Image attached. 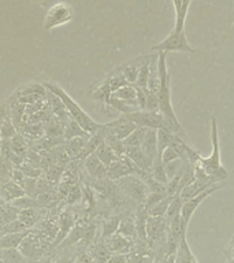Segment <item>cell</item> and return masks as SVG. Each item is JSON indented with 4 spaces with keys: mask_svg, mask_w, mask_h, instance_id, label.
<instances>
[{
    "mask_svg": "<svg viewBox=\"0 0 234 263\" xmlns=\"http://www.w3.org/2000/svg\"><path fill=\"white\" fill-rule=\"evenodd\" d=\"M141 148L149 159L155 160L158 158L159 148H158V130L156 129H148Z\"/></svg>",
    "mask_w": 234,
    "mask_h": 263,
    "instance_id": "cell-22",
    "label": "cell"
},
{
    "mask_svg": "<svg viewBox=\"0 0 234 263\" xmlns=\"http://www.w3.org/2000/svg\"><path fill=\"white\" fill-rule=\"evenodd\" d=\"M211 141H212V152L208 158L200 156L201 167L211 178L221 182L229 177V170L221 162V145H219V132H218L217 118H211Z\"/></svg>",
    "mask_w": 234,
    "mask_h": 263,
    "instance_id": "cell-3",
    "label": "cell"
},
{
    "mask_svg": "<svg viewBox=\"0 0 234 263\" xmlns=\"http://www.w3.org/2000/svg\"><path fill=\"white\" fill-rule=\"evenodd\" d=\"M126 155L129 156L133 162H134L135 166H137L141 172H145V173L152 172V164H153V160L148 158L147 154L143 151V148L141 147H129L127 148Z\"/></svg>",
    "mask_w": 234,
    "mask_h": 263,
    "instance_id": "cell-13",
    "label": "cell"
},
{
    "mask_svg": "<svg viewBox=\"0 0 234 263\" xmlns=\"http://www.w3.org/2000/svg\"><path fill=\"white\" fill-rule=\"evenodd\" d=\"M82 196H84V192H82V186L80 185H73V188L70 189L69 195L65 199V204L67 205H74L77 204L78 201L82 200Z\"/></svg>",
    "mask_w": 234,
    "mask_h": 263,
    "instance_id": "cell-37",
    "label": "cell"
},
{
    "mask_svg": "<svg viewBox=\"0 0 234 263\" xmlns=\"http://www.w3.org/2000/svg\"><path fill=\"white\" fill-rule=\"evenodd\" d=\"M116 184L122 196L133 201L135 205H143L149 196V189L147 184L139 176L131 174V176L123 177L122 180L116 181Z\"/></svg>",
    "mask_w": 234,
    "mask_h": 263,
    "instance_id": "cell-4",
    "label": "cell"
},
{
    "mask_svg": "<svg viewBox=\"0 0 234 263\" xmlns=\"http://www.w3.org/2000/svg\"><path fill=\"white\" fill-rule=\"evenodd\" d=\"M112 96H115V98L119 99V100H122V102L127 103L129 106L134 107V108L140 110L139 98H137V89H135L134 85L129 84V85L122 86V88L116 90Z\"/></svg>",
    "mask_w": 234,
    "mask_h": 263,
    "instance_id": "cell-23",
    "label": "cell"
},
{
    "mask_svg": "<svg viewBox=\"0 0 234 263\" xmlns=\"http://www.w3.org/2000/svg\"><path fill=\"white\" fill-rule=\"evenodd\" d=\"M118 234L133 240L134 242L140 241L139 234H137V228H135V215L130 214H123L122 219H121V225H119Z\"/></svg>",
    "mask_w": 234,
    "mask_h": 263,
    "instance_id": "cell-17",
    "label": "cell"
},
{
    "mask_svg": "<svg viewBox=\"0 0 234 263\" xmlns=\"http://www.w3.org/2000/svg\"><path fill=\"white\" fill-rule=\"evenodd\" d=\"M2 201L6 203H12L20 197L26 196V192L20 184H16L14 181H8L7 184L2 185Z\"/></svg>",
    "mask_w": 234,
    "mask_h": 263,
    "instance_id": "cell-21",
    "label": "cell"
},
{
    "mask_svg": "<svg viewBox=\"0 0 234 263\" xmlns=\"http://www.w3.org/2000/svg\"><path fill=\"white\" fill-rule=\"evenodd\" d=\"M172 197L167 196L164 197L163 200L159 201L158 204H155L153 207H151L149 210H147L149 217H166V214L168 211V207H170V203H171Z\"/></svg>",
    "mask_w": 234,
    "mask_h": 263,
    "instance_id": "cell-36",
    "label": "cell"
},
{
    "mask_svg": "<svg viewBox=\"0 0 234 263\" xmlns=\"http://www.w3.org/2000/svg\"><path fill=\"white\" fill-rule=\"evenodd\" d=\"M88 252L96 263H107L112 256L111 251L108 250V247L106 246V242L102 238H99L93 244H90L88 247Z\"/></svg>",
    "mask_w": 234,
    "mask_h": 263,
    "instance_id": "cell-18",
    "label": "cell"
},
{
    "mask_svg": "<svg viewBox=\"0 0 234 263\" xmlns=\"http://www.w3.org/2000/svg\"><path fill=\"white\" fill-rule=\"evenodd\" d=\"M225 186V184H222V182H218V184L212 185L211 188H208L207 191H204L203 193H200V195H197V196L192 197V199H189V200L184 201L182 203V210H181V219H182V228H184V230L186 232V229H188V225L189 222H190V219H192L193 214H194V211L197 210V207L203 203V201L207 199L208 196H211L212 193H215L217 191H219V189H222Z\"/></svg>",
    "mask_w": 234,
    "mask_h": 263,
    "instance_id": "cell-8",
    "label": "cell"
},
{
    "mask_svg": "<svg viewBox=\"0 0 234 263\" xmlns=\"http://www.w3.org/2000/svg\"><path fill=\"white\" fill-rule=\"evenodd\" d=\"M47 100H48V107L51 112H52L55 117H57L59 119H62L63 122H67L70 118V114L67 108H66V104L62 102L61 98H57L56 95H53L52 92H47Z\"/></svg>",
    "mask_w": 234,
    "mask_h": 263,
    "instance_id": "cell-19",
    "label": "cell"
},
{
    "mask_svg": "<svg viewBox=\"0 0 234 263\" xmlns=\"http://www.w3.org/2000/svg\"><path fill=\"white\" fill-rule=\"evenodd\" d=\"M104 140H106V130H104V126H103L102 130H99L98 133H94V135H92L89 139H88L85 147H84L81 155H80V160L84 162V160L88 159L90 155L96 154L98 148L104 143Z\"/></svg>",
    "mask_w": 234,
    "mask_h": 263,
    "instance_id": "cell-15",
    "label": "cell"
},
{
    "mask_svg": "<svg viewBox=\"0 0 234 263\" xmlns=\"http://www.w3.org/2000/svg\"><path fill=\"white\" fill-rule=\"evenodd\" d=\"M74 137H90V135H88V133L74 121V118H71V115H70L69 121L66 122L65 140L67 141V140H71L74 139Z\"/></svg>",
    "mask_w": 234,
    "mask_h": 263,
    "instance_id": "cell-31",
    "label": "cell"
},
{
    "mask_svg": "<svg viewBox=\"0 0 234 263\" xmlns=\"http://www.w3.org/2000/svg\"><path fill=\"white\" fill-rule=\"evenodd\" d=\"M0 213H2V226H6L11 222L16 221L20 218L21 210L12 204V203H6L2 201V207H0Z\"/></svg>",
    "mask_w": 234,
    "mask_h": 263,
    "instance_id": "cell-29",
    "label": "cell"
},
{
    "mask_svg": "<svg viewBox=\"0 0 234 263\" xmlns=\"http://www.w3.org/2000/svg\"><path fill=\"white\" fill-rule=\"evenodd\" d=\"M0 259L2 263H30L20 248H2Z\"/></svg>",
    "mask_w": 234,
    "mask_h": 263,
    "instance_id": "cell-28",
    "label": "cell"
},
{
    "mask_svg": "<svg viewBox=\"0 0 234 263\" xmlns=\"http://www.w3.org/2000/svg\"><path fill=\"white\" fill-rule=\"evenodd\" d=\"M26 178V176H25V173L22 172V168L21 167H14L12 168L11 172V181H14V182H16V184H22L24 182V180Z\"/></svg>",
    "mask_w": 234,
    "mask_h": 263,
    "instance_id": "cell-39",
    "label": "cell"
},
{
    "mask_svg": "<svg viewBox=\"0 0 234 263\" xmlns=\"http://www.w3.org/2000/svg\"><path fill=\"white\" fill-rule=\"evenodd\" d=\"M218 184V182H213V181L209 180H194L190 185H188L186 188L182 189V192H181V199H182V203L189 199H192V197L197 196V195H200L204 191H207L208 188H211L212 185Z\"/></svg>",
    "mask_w": 234,
    "mask_h": 263,
    "instance_id": "cell-14",
    "label": "cell"
},
{
    "mask_svg": "<svg viewBox=\"0 0 234 263\" xmlns=\"http://www.w3.org/2000/svg\"><path fill=\"white\" fill-rule=\"evenodd\" d=\"M153 55H140L137 58H133L131 61H127L122 65H119L115 67V71H118L123 76V77L126 78V81L131 85H134L137 80H139V74L140 70L143 67L145 63H147Z\"/></svg>",
    "mask_w": 234,
    "mask_h": 263,
    "instance_id": "cell-10",
    "label": "cell"
},
{
    "mask_svg": "<svg viewBox=\"0 0 234 263\" xmlns=\"http://www.w3.org/2000/svg\"><path fill=\"white\" fill-rule=\"evenodd\" d=\"M24 230H28L24 226V223L20 221V219H16V221L11 222V223H8L6 226H2V236L4 234H10V233H18V232H24Z\"/></svg>",
    "mask_w": 234,
    "mask_h": 263,
    "instance_id": "cell-38",
    "label": "cell"
},
{
    "mask_svg": "<svg viewBox=\"0 0 234 263\" xmlns=\"http://www.w3.org/2000/svg\"><path fill=\"white\" fill-rule=\"evenodd\" d=\"M96 155L99 156V159L102 160L103 163L106 164L107 167H108L110 164L114 163V162H116V160L121 159V158H119V156L116 155L114 151H112V148H111L110 145L106 143V140H104V143H103L102 145L98 148Z\"/></svg>",
    "mask_w": 234,
    "mask_h": 263,
    "instance_id": "cell-30",
    "label": "cell"
},
{
    "mask_svg": "<svg viewBox=\"0 0 234 263\" xmlns=\"http://www.w3.org/2000/svg\"><path fill=\"white\" fill-rule=\"evenodd\" d=\"M32 230L33 229H28L24 230V232H18V233L4 234V236H2L0 246H2V248H20L22 241L32 233Z\"/></svg>",
    "mask_w": 234,
    "mask_h": 263,
    "instance_id": "cell-26",
    "label": "cell"
},
{
    "mask_svg": "<svg viewBox=\"0 0 234 263\" xmlns=\"http://www.w3.org/2000/svg\"><path fill=\"white\" fill-rule=\"evenodd\" d=\"M84 167L90 180H103L107 178V166L99 159L96 154L90 155L88 159L84 160Z\"/></svg>",
    "mask_w": 234,
    "mask_h": 263,
    "instance_id": "cell-12",
    "label": "cell"
},
{
    "mask_svg": "<svg viewBox=\"0 0 234 263\" xmlns=\"http://www.w3.org/2000/svg\"><path fill=\"white\" fill-rule=\"evenodd\" d=\"M174 4V10H176V25L174 28L185 30V21L188 15V10L190 7L192 0H171Z\"/></svg>",
    "mask_w": 234,
    "mask_h": 263,
    "instance_id": "cell-24",
    "label": "cell"
},
{
    "mask_svg": "<svg viewBox=\"0 0 234 263\" xmlns=\"http://www.w3.org/2000/svg\"><path fill=\"white\" fill-rule=\"evenodd\" d=\"M47 213V209H43V207H36V209H26L22 210L20 214V219L26 229H32L33 226H36L38 222L43 219V217Z\"/></svg>",
    "mask_w": 234,
    "mask_h": 263,
    "instance_id": "cell-16",
    "label": "cell"
},
{
    "mask_svg": "<svg viewBox=\"0 0 234 263\" xmlns=\"http://www.w3.org/2000/svg\"><path fill=\"white\" fill-rule=\"evenodd\" d=\"M103 240V238H102ZM106 246L108 247V250L111 251L112 255H121V254H129L131 252V250L134 248L135 242L133 240L127 237H123L121 234H114L111 236L110 238H106L104 240Z\"/></svg>",
    "mask_w": 234,
    "mask_h": 263,
    "instance_id": "cell-11",
    "label": "cell"
},
{
    "mask_svg": "<svg viewBox=\"0 0 234 263\" xmlns=\"http://www.w3.org/2000/svg\"><path fill=\"white\" fill-rule=\"evenodd\" d=\"M152 51L155 52H185V53H194L196 49L193 48L192 45L189 44L188 39H186V33L185 30L172 28V30L167 34V37L162 40L159 44L152 47Z\"/></svg>",
    "mask_w": 234,
    "mask_h": 263,
    "instance_id": "cell-5",
    "label": "cell"
},
{
    "mask_svg": "<svg viewBox=\"0 0 234 263\" xmlns=\"http://www.w3.org/2000/svg\"><path fill=\"white\" fill-rule=\"evenodd\" d=\"M167 53L159 52V59H158V67H159V77H160V86L158 90L160 103V112L168 119V122L171 123L172 132L177 136H180L181 139H186V132L182 127L181 122L177 118L174 108H172L171 102V77L167 70V62H166Z\"/></svg>",
    "mask_w": 234,
    "mask_h": 263,
    "instance_id": "cell-1",
    "label": "cell"
},
{
    "mask_svg": "<svg viewBox=\"0 0 234 263\" xmlns=\"http://www.w3.org/2000/svg\"><path fill=\"white\" fill-rule=\"evenodd\" d=\"M88 139L89 137H74V139L66 141L65 148L66 151H67V155L70 156V159H80V155H81L82 149L85 147Z\"/></svg>",
    "mask_w": 234,
    "mask_h": 263,
    "instance_id": "cell-27",
    "label": "cell"
},
{
    "mask_svg": "<svg viewBox=\"0 0 234 263\" xmlns=\"http://www.w3.org/2000/svg\"><path fill=\"white\" fill-rule=\"evenodd\" d=\"M20 132L16 129V126L12 122V119L10 118V115L6 114V111H3V121H2V139L11 140L14 139Z\"/></svg>",
    "mask_w": 234,
    "mask_h": 263,
    "instance_id": "cell-32",
    "label": "cell"
},
{
    "mask_svg": "<svg viewBox=\"0 0 234 263\" xmlns=\"http://www.w3.org/2000/svg\"><path fill=\"white\" fill-rule=\"evenodd\" d=\"M106 143L112 148V151H114L119 158H122V156L126 155L127 147L126 144H125V140H121L118 139V137H115V136L107 135L106 133Z\"/></svg>",
    "mask_w": 234,
    "mask_h": 263,
    "instance_id": "cell-35",
    "label": "cell"
},
{
    "mask_svg": "<svg viewBox=\"0 0 234 263\" xmlns=\"http://www.w3.org/2000/svg\"><path fill=\"white\" fill-rule=\"evenodd\" d=\"M131 174H133V170L122 158L107 167V178H110L111 181H119L122 180L123 177L131 176Z\"/></svg>",
    "mask_w": 234,
    "mask_h": 263,
    "instance_id": "cell-20",
    "label": "cell"
},
{
    "mask_svg": "<svg viewBox=\"0 0 234 263\" xmlns=\"http://www.w3.org/2000/svg\"><path fill=\"white\" fill-rule=\"evenodd\" d=\"M129 117L137 126L147 127V129H156V130L170 129L172 132L171 123L168 122V119L160 111L140 110L129 114Z\"/></svg>",
    "mask_w": 234,
    "mask_h": 263,
    "instance_id": "cell-7",
    "label": "cell"
},
{
    "mask_svg": "<svg viewBox=\"0 0 234 263\" xmlns=\"http://www.w3.org/2000/svg\"><path fill=\"white\" fill-rule=\"evenodd\" d=\"M147 127L139 126L133 133H131L126 140H125V144L126 147H141L144 143V139H145V135H147Z\"/></svg>",
    "mask_w": 234,
    "mask_h": 263,
    "instance_id": "cell-34",
    "label": "cell"
},
{
    "mask_svg": "<svg viewBox=\"0 0 234 263\" xmlns=\"http://www.w3.org/2000/svg\"><path fill=\"white\" fill-rule=\"evenodd\" d=\"M121 219L122 217L115 214V215H108L102 221V234H100V238L106 240V238H110L111 236L118 233L119 225H121Z\"/></svg>",
    "mask_w": 234,
    "mask_h": 263,
    "instance_id": "cell-25",
    "label": "cell"
},
{
    "mask_svg": "<svg viewBox=\"0 0 234 263\" xmlns=\"http://www.w3.org/2000/svg\"><path fill=\"white\" fill-rule=\"evenodd\" d=\"M137 127L139 126L126 114H121V117H118V118L104 123V130H106L107 135L115 136L121 140H126Z\"/></svg>",
    "mask_w": 234,
    "mask_h": 263,
    "instance_id": "cell-9",
    "label": "cell"
},
{
    "mask_svg": "<svg viewBox=\"0 0 234 263\" xmlns=\"http://www.w3.org/2000/svg\"><path fill=\"white\" fill-rule=\"evenodd\" d=\"M11 147L12 151L15 152L16 155L26 159V155H28L29 151V143H26V140L21 133H18L14 139H11Z\"/></svg>",
    "mask_w": 234,
    "mask_h": 263,
    "instance_id": "cell-33",
    "label": "cell"
},
{
    "mask_svg": "<svg viewBox=\"0 0 234 263\" xmlns=\"http://www.w3.org/2000/svg\"><path fill=\"white\" fill-rule=\"evenodd\" d=\"M43 85L47 88V90L52 92L53 95H56L57 98L62 99V102L66 104V108L69 111V114L71 115V118H74V121H75L88 135L92 136L94 135V133H98L99 130H102L103 126H104V123L96 122L90 115H88V112H85V110H82V107L80 106V104H78V103L75 102V100H74V99L71 98L61 85H57L56 82L51 81L43 82Z\"/></svg>",
    "mask_w": 234,
    "mask_h": 263,
    "instance_id": "cell-2",
    "label": "cell"
},
{
    "mask_svg": "<svg viewBox=\"0 0 234 263\" xmlns=\"http://www.w3.org/2000/svg\"><path fill=\"white\" fill-rule=\"evenodd\" d=\"M74 18V10L69 3L59 2L48 8L44 16L43 28L45 32H51L52 29L70 24Z\"/></svg>",
    "mask_w": 234,
    "mask_h": 263,
    "instance_id": "cell-6",
    "label": "cell"
}]
</instances>
